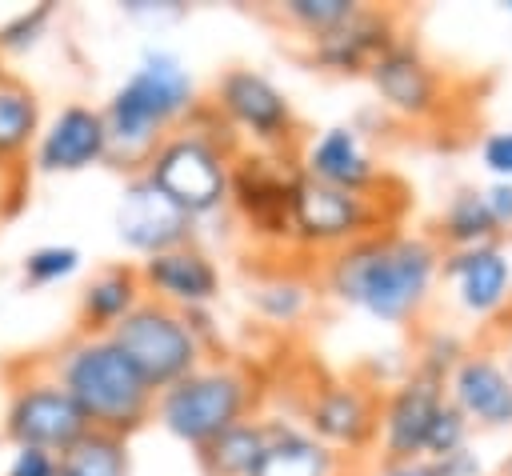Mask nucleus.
<instances>
[{
	"label": "nucleus",
	"instance_id": "nucleus-16",
	"mask_svg": "<svg viewBox=\"0 0 512 476\" xmlns=\"http://www.w3.org/2000/svg\"><path fill=\"white\" fill-rule=\"evenodd\" d=\"M456 408L480 424H512V376L484 356H468L456 368Z\"/></svg>",
	"mask_w": 512,
	"mask_h": 476
},
{
	"label": "nucleus",
	"instance_id": "nucleus-9",
	"mask_svg": "<svg viewBox=\"0 0 512 476\" xmlns=\"http://www.w3.org/2000/svg\"><path fill=\"white\" fill-rule=\"evenodd\" d=\"M296 172H288L272 156H244L236 172L228 176V192L240 200L244 216L252 220L256 232L272 236H292V188Z\"/></svg>",
	"mask_w": 512,
	"mask_h": 476
},
{
	"label": "nucleus",
	"instance_id": "nucleus-8",
	"mask_svg": "<svg viewBox=\"0 0 512 476\" xmlns=\"http://www.w3.org/2000/svg\"><path fill=\"white\" fill-rule=\"evenodd\" d=\"M188 228H192V216L176 208L156 184H148L144 176H132L124 184L116 204V236L132 252L156 256V252L180 248L188 240Z\"/></svg>",
	"mask_w": 512,
	"mask_h": 476
},
{
	"label": "nucleus",
	"instance_id": "nucleus-11",
	"mask_svg": "<svg viewBox=\"0 0 512 476\" xmlns=\"http://www.w3.org/2000/svg\"><path fill=\"white\" fill-rule=\"evenodd\" d=\"M104 156H108L104 116L96 108H84V104L60 108L36 144V168L40 172H80Z\"/></svg>",
	"mask_w": 512,
	"mask_h": 476
},
{
	"label": "nucleus",
	"instance_id": "nucleus-20",
	"mask_svg": "<svg viewBox=\"0 0 512 476\" xmlns=\"http://www.w3.org/2000/svg\"><path fill=\"white\" fill-rule=\"evenodd\" d=\"M252 476H332V452L308 432L272 424Z\"/></svg>",
	"mask_w": 512,
	"mask_h": 476
},
{
	"label": "nucleus",
	"instance_id": "nucleus-5",
	"mask_svg": "<svg viewBox=\"0 0 512 476\" xmlns=\"http://www.w3.org/2000/svg\"><path fill=\"white\" fill-rule=\"evenodd\" d=\"M248 408V380L232 368H192L176 384H168L156 400L160 424L184 440L204 448L224 428L240 424Z\"/></svg>",
	"mask_w": 512,
	"mask_h": 476
},
{
	"label": "nucleus",
	"instance_id": "nucleus-1",
	"mask_svg": "<svg viewBox=\"0 0 512 476\" xmlns=\"http://www.w3.org/2000/svg\"><path fill=\"white\" fill-rule=\"evenodd\" d=\"M436 252L408 236H368L348 244L332 264V292L368 316L404 320L428 292Z\"/></svg>",
	"mask_w": 512,
	"mask_h": 476
},
{
	"label": "nucleus",
	"instance_id": "nucleus-10",
	"mask_svg": "<svg viewBox=\"0 0 512 476\" xmlns=\"http://www.w3.org/2000/svg\"><path fill=\"white\" fill-rule=\"evenodd\" d=\"M368 220L364 196L344 192L332 184H320L312 176H300L292 188V236L304 244H340L356 236Z\"/></svg>",
	"mask_w": 512,
	"mask_h": 476
},
{
	"label": "nucleus",
	"instance_id": "nucleus-32",
	"mask_svg": "<svg viewBox=\"0 0 512 476\" xmlns=\"http://www.w3.org/2000/svg\"><path fill=\"white\" fill-rule=\"evenodd\" d=\"M8 476H60V468H56V456L44 448H16Z\"/></svg>",
	"mask_w": 512,
	"mask_h": 476
},
{
	"label": "nucleus",
	"instance_id": "nucleus-27",
	"mask_svg": "<svg viewBox=\"0 0 512 476\" xmlns=\"http://www.w3.org/2000/svg\"><path fill=\"white\" fill-rule=\"evenodd\" d=\"M80 268V252L72 244H40L24 256V280L36 284V288H48V284H60L68 280L72 272Z\"/></svg>",
	"mask_w": 512,
	"mask_h": 476
},
{
	"label": "nucleus",
	"instance_id": "nucleus-15",
	"mask_svg": "<svg viewBox=\"0 0 512 476\" xmlns=\"http://www.w3.org/2000/svg\"><path fill=\"white\" fill-rule=\"evenodd\" d=\"M372 80H376L380 96L408 116H420L436 104V76L428 72V64L416 52H408L400 44H392L388 52H380L372 60Z\"/></svg>",
	"mask_w": 512,
	"mask_h": 476
},
{
	"label": "nucleus",
	"instance_id": "nucleus-12",
	"mask_svg": "<svg viewBox=\"0 0 512 476\" xmlns=\"http://www.w3.org/2000/svg\"><path fill=\"white\" fill-rule=\"evenodd\" d=\"M216 96H220V108L228 112V120L248 128L260 140H284L292 128V108H288L284 92L252 68H232L220 80Z\"/></svg>",
	"mask_w": 512,
	"mask_h": 476
},
{
	"label": "nucleus",
	"instance_id": "nucleus-2",
	"mask_svg": "<svg viewBox=\"0 0 512 476\" xmlns=\"http://www.w3.org/2000/svg\"><path fill=\"white\" fill-rule=\"evenodd\" d=\"M192 92H196L192 76L176 56L148 52L100 112L108 132V152L120 160L152 156L164 128L192 108Z\"/></svg>",
	"mask_w": 512,
	"mask_h": 476
},
{
	"label": "nucleus",
	"instance_id": "nucleus-4",
	"mask_svg": "<svg viewBox=\"0 0 512 476\" xmlns=\"http://www.w3.org/2000/svg\"><path fill=\"white\" fill-rule=\"evenodd\" d=\"M108 340L124 352V360L136 368V376L152 392L156 388L164 392L168 384L188 376L200 356V340L188 316L160 300H140L124 320L112 324Z\"/></svg>",
	"mask_w": 512,
	"mask_h": 476
},
{
	"label": "nucleus",
	"instance_id": "nucleus-30",
	"mask_svg": "<svg viewBox=\"0 0 512 476\" xmlns=\"http://www.w3.org/2000/svg\"><path fill=\"white\" fill-rule=\"evenodd\" d=\"M304 300L308 296H304V288L296 280H272V284H260V292H256V308L268 320H296Z\"/></svg>",
	"mask_w": 512,
	"mask_h": 476
},
{
	"label": "nucleus",
	"instance_id": "nucleus-37",
	"mask_svg": "<svg viewBox=\"0 0 512 476\" xmlns=\"http://www.w3.org/2000/svg\"><path fill=\"white\" fill-rule=\"evenodd\" d=\"M0 76H4V72H0Z\"/></svg>",
	"mask_w": 512,
	"mask_h": 476
},
{
	"label": "nucleus",
	"instance_id": "nucleus-18",
	"mask_svg": "<svg viewBox=\"0 0 512 476\" xmlns=\"http://www.w3.org/2000/svg\"><path fill=\"white\" fill-rule=\"evenodd\" d=\"M388 48H392V40H388L384 20H380L376 12H360V8H356L344 24L320 32L316 56H320L328 68L348 72V68H360L364 60L372 64V60H376L380 52H388Z\"/></svg>",
	"mask_w": 512,
	"mask_h": 476
},
{
	"label": "nucleus",
	"instance_id": "nucleus-14",
	"mask_svg": "<svg viewBox=\"0 0 512 476\" xmlns=\"http://www.w3.org/2000/svg\"><path fill=\"white\" fill-rule=\"evenodd\" d=\"M440 388H436V376H420V380H408L392 404H388V416H384V440H388V452L396 460H412L416 452H424V436H428V424L440 408Z\"/></svg>",
	"mask_w": 512,
	"mask_h": 476
},
{
	"label": "nucleus",
	"instance_id": "nucleus-3",
	"mask_svg": "<svg viewBox=\"0 0 512 476\" xmlns=\"http://www.w3.org/2000/svg\"><path fill=\"white\" fill-rule=\"evenodd\" d=\"M84 412L88 428L100 432H132L148 408H152V388L136 376V368L124 360V352L108 336H80L72 340L52 376Z\"/></svg>",
	"mask_w": 512,
	"mask_h": 476
},
{
	"label": "nucleus",
	"instance_id": "nucleus-31",
	"mask_svg": "<svg viewBox=\"0 0 512 476\" xmlns=\"http://www.w3.org/2000/svg\"><path fill=\"white\" fill-rule=\"evenodd\" d=\"M48 20H52V4H36V8L12 16L0 28V52H24V48H32L40 40V32H44Z\"/></svg>",
	"mask_w": 512,
	"mask_h": 476
},
{
	"label": "nucleus",
	"instance_id": "nucleus-25",
	"mask_svg": "<svg viewBox=\"0 0 512 476\" xmlns=\"http://www.w3.org/2000/svg\"><path fill=\"white\" fill-rule=\"evenodd\" d=\"M40 132V104L20 84L0 76V160L20 156Z\"/></svg>",
	"mask_w": 512,
	"mask_h": 476
},
{
	"label": "nucleus",
	"instance_id": "nucleus-23",
	"mask_svg": "<svg viewBox=\"0 0 512 476\" xmlns=\"http://www.w3.org/2000/svg\"><path fill=\"white\" fill-rule=\"evenodd\" d=\"M136 304H140V276L132 268H108V272H100L84 288V296H80V312H84L88 328H112Z\"/></svg>",
	"mask_w": 512,
	"mask_h": 476
},
{
	"label": "nucleus",
	"instance_id": "nucleus-29",
	"mask_svg": "<svg viewBox=\"0 0 512 476\" xmlns=\"http://www.w3.org/2000/svg\"><path fill=\"white\" fill-rule=\"evenodd\" d=\"M464 428H468L464 412H460L456 404H440L436 416H432V424H428L424 448H428L432 456H448V452L464 448Z\"/></svg>",
	"mask_w": 512,
	"mask_h": 476
},
{
	"label": "nucleus",
	"instance_id": "nucleus-7",
	"mask_svg": "<svg viewBox=\"0 0 512 476\" xmlns=\"http://www.w3.org/2000/svg\"><path fill=\"white\" fill-rule=\"evenodd\" d=\"M4 432L16 448H44L60 456L88 432V420L56 380H28L16 388L4 412Z\"/></svg>",
	"mask_w": 512,
	"mask_h": 476
},
{
	"label": "nucleus",
	"instance_id": "nucleus-35",
	"mask_svg": "<svg viewBox=\"0 0 512 476\" xmlns=\"http://www.w3.org/2000/svg\"><path fill=\"white\" fill-rule=\"evenodd\" d=\"M384 476H440V468H436V460H428V464H400V468H392V472H384Z\"/></svg>",
	"mask_w": 512,
	"mask_h": 476
},
{
	"label": "nucleus",
	"instance_id": "nucleus-36",
	"mask_svg": "<svg viewBox=\"0 0 512 476\" xmlns=\"http://www.w3.org/2000/svg\"><path fill=\"white\" fill-rule=\"evenodd\" d=\"M508 8H512V4H508Z\"/></svg>",
	"mask_w": 512,
	"mask_h": 476
},
{
	"label": "nucleus",
	"instance_id": "nucleus-21",
	"mask_svg": "<svg viewBox=\"0 0 512 476\" xmlns=\"http://www.w3.org/2000/svg\"><path fill=\"white\" fill-rule=\"evenodd\" d=\"M448 276L460 284L464 308L488 312V308H496L504 300L508 280H512V268H508V260L496 248L476 244V248H468V252H460V256L448 260Z\"/></svg>",
	"mask_w": 512,
	"mask_h": 476
},
{
	"label": "nucleus",
	"instance_id": "nucleus-13",
	"mask_svg": "<svg viewBox=\"0 0 512 476\" xmlns=\"http://www.w3.org/2000/svg\"><path fill=\"white\" fill-rule=\"evenodd\" d=\"M144 284L160 296V304H180L184 312L204 308L216 292H220V276L212 268V260L188 244L156 252L144 260Z\"/></svg>",
	"mask_w": 512,
	"mask_h": 476
},
{
	"label": "nucleus",
	"instance_id": "nucleus-19",
	"mask_svg": "<svg viewBox=\"0 0 512 476\" xmlns=\"http://www.w3.org/2000/svg\"><path fill=\"white\" fill-rule=\"evenodd\" d=\"M312 432L320 436V444H348L360 448L372 432V404L360 388H324L308 412Z\"/></svg>",
	"mask_w": 512,
	"mask_h": 476
},
{
	"label": "nucleus",
	"instance_id": "nucleus-28",
	"mask_svg": "<svg viewBox=\"0 0 512 476\" xmlns=\"http://www.w3.org/2000/svg\"><path fill=\"white\" fill-rule=\"evenodd\" d=\"M284 12H288L296 24H304L308 32L320 36V32L344 24V20L356 12V4H352V0H288Z\"/></svg>",
	"mask_w": 512,
	"mask_h": 476
},
{
	"label": "nucleus",
	"instance_id": "nucleus-34",
	"mask_svg": "<svg viewBox=\"0 0 512 476\" xmlns=\"http://www.w3.org/2000/svg\"><path fill=\"white\" fill-rule=\"evenodd\" d=\"M484 204H488V212H492L496 224H512V184H496V188H488Z\"/></svg>",
	"mask_w": 512,
	"mask_h": 476
},
{
	"label": "nucleus",
	"instance_id": "nucleus-6",
	"mask_svg": "<svg viewBox=\"0 0 512 476\" xmlns=\"http://www.w3.org/2000/svg\"><path fill=\"white\" fill-rule=\"evenodd\" d=\"M144 180L156 184L192 220L204 216V212H216L228 200V160L200 132L160 140L156 152L148 156Z\"/></svg>",
	"mask_w": 512,
	"mask_h": 476
},
{
	"label": "nucleus",
	"instance_id": "nucleus-33",
	"mask_svg": "<svg viewBox=\"0 0 512 476\" xmlns=\"http://www.w3.org/2000/svg\"><path fill=\"white\" fill-rule=\"evenodd\" d=\"M484 164L500 176H512V132H496L484 140Z\"/></svg>",
	"mask_w": 512,
	"mask_h": 476
},
{
	"label": "nucleus",
	"instance_id": "nucleus-26",
	"mask_svg": "<svg viewBox=\"0 0 512 476\" xmlns=\"http://www.w3.org/2000/svg\"><path fill=\"white\" fill-rule=\"evenodd\" d=\"M444 228H448V236H452L456 244H472V248H476L484 236L496 232V220H492L484 196L460 192V196H452V204H448V212H444Z\"/></svg>",
	"mask_w": 512,
	"mask_h": 476
},
{
	"label": "nucleus",
	"instance_id": "nucleus-24",
	"mask_svg": "<svg viewBox=\"0 0 512 476\" xmlns=\"http://www.w3.org/2000/svg\"><path fill=\"white\" fill-rule=\"evenodd\" d=\"M56 468L60 476H128V448L116 432L88 428L56 456Z\"/></svg>",
	"mask_w": 512,
	"mask_h": 476
},
{
	"label": "nucleus",
	"instance_id": "nucleus-22",
	"mask_svg": "<svg viewBox=\"0 0 512 476\" xmlns=\"http://www.w3.org/2000/svg\"><path fill=\"white\" fill-rule=\"evenodd\" d=\"M264 440H268V428L264 424L240 420V424L224 428L220 436H212L200 448V464H204L208 476H252V468L260 464Z\"/></svg>",
	"mask_w": 512,
	"mask_h": 476
},
{
	"label": "nucleus",
	"instance_id": "nucleus-17",
	"mask_svg": "<svg viewBox=\"0 0 512 476\" xmlns=\"http://www.w3.org/2000/svg\"><path fill=\"white\" fill-rule=\"evenodd\" d=\"M304 176L332 184V188H344V192H360L372 180V160L360 148V136L352 128H328L320 140H312Z\"/></svg>",
	"mask_w": 512,
	"mask_h": 476
}]
</instances>
